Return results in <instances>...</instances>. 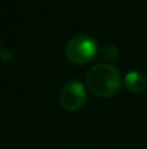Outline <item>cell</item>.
Wrapping results in <instances>:
<instances>
[{
	"mask_svg": "<svg viewBox=\"0 0 147 149\" xmlns=\"http://www.w3.org/2000/svg\"><path fill=\"white\" fill-rule=\"evenodd\" d=\"M0 51H1V49H0Z\"/></svg>",
	"mask_w": 147,
	"mask_h": 149,
	"instance_id": "5",
	"label": "cell"
},
{
	"mask_svg": "<svg viewBox=\"0 0 147 149\" xmlns=\"http://www.w3.org/2000/svg\"><path fill=\"white\" fill-rule=\"evenodd\" d=\"M87 99L85 87L81 81H69L66 83L59 91V103L65 110L75 111L79 110Z\"/></svg>",
	"mask_w": 147,
	"mask_h": 149,
	"instance_id": "3",
	"label": "cell"
},
{
	"mask_svg": "<svg viewBox=\"0 0 147 149\" xmlns=\"http://www.w3.org/2000/svg\"><path fill=\"white\" fill-rule=\"evenodd\" d=\"M120 70L110 62H99L87 74V87L97 97H112L121 87Z\"/></svg>",
	"mask_w": 147,
	"mask_h": 149,
	"instance_id": "1",
	"label": "cell"
},
{
	"mask_svg": "<svg viewBox=\"0 0 147 149\" xmlns=\"http://www.w3.org/2000/svg\"><path fill=\"white\" fill-rule=\"evenodd\" d=\"M97 42L90 35H75L65 45V56L72 64H88L97 55Z\"/></svg>",
	"mask_w": 147,
	"mask_h": 149,
	"instance_id": "2",
	"label": "cell"
},
{
	"mask_svg": "<svg viewBox=\"0 0 147 149\" xmlns=\"http://www.w3.org/2000/svg\"><path fill=\"white\" fill-rule=\"evenodd\" d=\"M124 86L130 93H141L147 87V77L141 71H128L124 78Z\"/></svg>",
	"mask_w": 147,
	"mask_h": 149,
	"instance_id": "4",
	"label": "cell"
}]
</instances>
